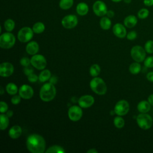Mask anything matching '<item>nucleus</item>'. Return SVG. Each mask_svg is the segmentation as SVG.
I'll use <instances>...</instances> for the list:
<instances>
[{
	"label": "nucleus",
	"instance_id": "obj_10",
	"mask_svg": "<svg viewBox=\"0 0 153 153\" xmlns=\"http://www.w3.org/2000/svg\"><path fill=\"white\" fill-rule=\"evenodd\" d=\"M93 11L97 16L103 17L106 14L108 10L106 5L103 1L97 0L93 5Z\"/></svg>",
	"mask_w": 153,
	"mask_h": 153
},
{
	"label": "nucleus",
	"instance_id": "obj_11",
	"mask_svg": "<svg viewBox=\"0 0 153 153\" xmlns=\"http://www.w3.org/2000/svg\"><path fill=\"white\" fill-rule=\"evenodd\" d=\"M78 22V18L75 15L69 14L62 19L61 23L66 29H72L77 25Z\"/></svg>",
	"mask_w": 153,
	"mask_h": 153
},
{
	"label": "nucleus",
	"instance_id": "obj_46",
	"mask_svg": "<svg viewBox=\"0 0 153 153\" xmlns=\"http://www.w3.org/2000/svg\"><path fill=\"white\" fill-rule=\"evenodd\" d=\"M6 115L8 117H11L13 115V111L11 110H8L7 111V114Z\"/></svg>",
	"mask_w": 153,
	"mask_h": 153
},
{
	"label": "nucleus",
	"instance_id": "obj_7",
	"mask_svg": "<svg viewBox=\"0 0 153 153\" xmlns=\"http://www.w3.org/2000/svg\"><path fill=\"white\" fill-rule=\"evenodd\" d=\"M33 35V30L29 27H23L19 31L18 39L22 42H27L30 41Z\"/></svg>",
	"mask_w": 153,
	"mask_h": 153
},
{
	"label": "nucleus",
	"instance_id": "obj_12",
	"mask_svg": "<svg viewBox=\"0 0 153 153\" xmlns=\"http://www.w3.org/2000/svg\"><path fill=\"white\" fill-rule=\"evenodd\" d=\"M81 107L78 106H72L68 110V117L72 121H79L82 116V111Z\"/></svg>",
	"mask_w": 153,
	"mask_h": 153
},
{
	"label": "nucleus",
	"instance_id": "obj_16",
	"mask_svg": "<svg viewBox=\"0 0 153 153\" xmlns=\"http://www.w3.org/2000/svg\"><path fill=\"white\" fill-rule=\"evenodd\" d=\"M114 34L118 38H123L127 35V31L124 26L121 23H116L112 28Z\"/></svg>",
	"mask_w": 153,
	"mask_h": 153
},
{
	"label": "nucleus",
	"instance_id": "obj_28",
	"mask_svg": "<svg viewBox=\"0 0 153 153\" xmlns=\"http://www.w3.org/2000/svg\"><path fill=\"white\" fill-rule=\"evenodd\" d=\"M46 153H65V151L64 149L59 145H53L49 147Z\"/></svg>",
	"mask_w": 153,
	"mask_h": 153
},
{
	"label": "nucleus",
	"instance_id": "obj_33",
	"mask_svg": "<svg viewBox=\"0 0 153 153\" xmlns=\"http://www.w3.org/2000/svg\"><path fill=\"white\" fill-rule=\"evenodd\" d=\"M149 11L147 8H143L139 10L137 12V17L140 19H145L148 17Z\"/></svg>",
	"mask_w": 153,
	"mask_h": 153
},
{
	"label": "nucleus",
	"instance_id": "obj_26",
	"mask_svg": "<svg viewBox=\"0 0 153 153\" xmlns=\"http://www.w3.org/2000/svg\"><path fill=\"white\" fill-rule=\"evenodd\" d=\"M32 29H33L34 33H41L44 31L45 25L43 23H42L41 22H38L33 25Z\"/></svg>",
	"mask_w": 153,
	"mask_h": 153
},
{
	"label": "nucleus",
	"instance_id": "obj_49",
	"mask_svg": "<svg viewBox=\"0 0 153 153\" xmlns=\"http://www.w3.org/2000/svg\"><path fill=\"white\" fill-rule=\"evenodd\" d=\"M0 88H1V90H0V94L2 95V94H4V88H3V87H2V86H1Z\"/></svg>",
	"mask_w": 153,
	"mask_h": 153
},
{
	"label": "nucleus",
	"instance_id": "obj_3",
	"mask_svg": "<svg viewBox=\"0 0 153 153\" xmlns=\"http://www.w3.org/2000/svg\"><path fill=\"white\" fill-rule=\"evenodd\" d=\"M90 87L93 92L99 95L105 94L107 91V87L105 81L99 77H94L91 80Z\"/></svg>",
	"mask_w": 153,
	"mask_h": 153
},
{
	"label": "nucleus",
	"instance_id": "obj_19",
	"mask_svg": "<svg viewBox=\"0 0 153 153\" xmlns=\"http://www.w3.org/2000/svg\"><path fill=\"white\" fill-rule=\"evenodd\" d=\"M137 23V19L134 15H129L126 17L124 20V26L128 28L134 27Z\"/></svg>",
	"mask_w": 153,
	"mask_h": 153
},
{
	"label": "nucleus",
	"instance_id": "obj_24",
	"mask_svg": "<svg viewBox=\"0 0 153 153\" xmlns=\"http://www.w3.org/2000/svg\"><path fill=\"white\" fill-rule=\"evenodd\" d=\"M74 4V0H60L59 7L61 9L66 10L71 8Z\"/></svg>",
	"mask_w": 153,
	"mask_h": 153
},
{
	"label": "nucleus",
	"instance_id": "obj_39",
	"mask_svg": "<svg viewBox=\"0 0 153 153\" xmlns=\"http://www.w3.org/2000/svg\"><path fill=\"white\" fill-rule=\"evenodd\" d=\"M27 79L30 82H35L38 81V79H39V76H38L36 74L32 73L27 76Z\"/></svg>",
	"mask_w": 153,
	"mask_h": 153
},
{
	"label": "nucleus",
	"instance_id": "obj_1",
	"mask_svg": "<svg viewBox=\"0 0 153 153\" xmlns=\"http://www.w3.org/2000/svg\"><path fill=\"white\" fill-rule=\"evenodd\" d=\"M26 146L32 153H43L45 152L46 143L44 137L41 135L32 134L27 138Z\"/></svg>",
	"mask_w": 153,
	"mask_h": 153
},
{
	"label": "nucleus",
	"instance_id": "obj_51",
	"mask_svg": "<svg viewBox=\"0 0 153 153\" xmlns=\"http://www.w3.org/2000/svg\"><path fill=\"white\" fill-rule=\"evenodd\" d=\"M112 2H120V1H121L122 0H111Z\"/></svg>",
	"mask_w": 153,
	"mask_h": 153
},
{
	"label": "nucleus",
	"instance_id": "obj_34",
	"mask_svg": "<svg viewBox=\"0 0 153 153\" xmlns=\"http://www.w3.org/2000/svg\"><path fill=\"white\" fill-rule=\"evenodd\" d=\"M144 48L146 53L149 54L153 53V41L152 40H148L145 44Z\"/></svg>",
	"mask_w": 153,
	"mask_h": 153
},
{
	"label": "nucleus",
	"instance_id": "obj_21",
	"mask_svg": "<svg viewBox=\"0 0 153 153\" xmlns=\"http://www.w3.org/2000/svg\"><path fill=\"white\" fill-rule=\"evenodd\" d=\"M151 106L148 101L142 100L137 104V109L140 113H147L150 111Z\"/></svg>",
	"mask_w": 153,
	"mask_h": 153
},
{
	"label": "nucleus",
	"instance_id": "obj_13",
	"mask_svg": "<svg viewBox=\"0 0 153 153\" xmlns=\"http://www.w3.org/2000/svg\"><path fill=\"white\" fill-rule=\"evenodd\" d=\"M14 72L13 65L9 62H4L0 65V75L2 77H8Z\"/></svg>",
	"mask_w": 153,
	"mask_h": 153
},
{
	"label": "nucleus",
	"instance_id": "obj_4",
	"mask_svg": "<svg viewBox=\"0 0 153 153\" xmlns=\"http://www.w3.org/2000/svg\"><path fill=\"white\" fill-rule=\"evenodd\" d=\"M136 122L139 127L143 130L150 128L153 123L152 118L146 113H141L136 117Z\"/></svg>",
	"mask_w": 153,
	"mask_h": 153
},
{
	"label": "nucleus",
	"instance_id": "obj_48",
	"mask_svg": "<svg viewBox=\"0 0 153 153\" xmlns=\"http://www.w3.org/2000/svg\"><path fill=\"white\" fill-rule=\"evenodd\" d=\"M56 81H57L56 78V77H53V78H51V79H50V82H51V84H54V83H56Z\"/></svg>",
	"mask_w": 153,
	"mask_h": 153
},
{
	"label": "nucleus",
	"instance_id": "obj_23",
	"mask_svg": "<svg viewBox=\"0 0 153 153\" xmlns=\"http://www.w3.org/2000/svg\"><path fill=\"white\" fill-rule=\"evenodd\" d=\"M7 115L1 113L0 115V128L1 130H4L7 128L9 124V119Z\"/></svg>",
	"mask_w": 153,
	"mask_h": 153
},
{
	"label": "nucleus",
	"instance_id": "obj_40",
	"mask_svg": "<svg viewBox=\"0 0 153 153\" xmlns=\"http://www.w3.org/2000/svg\"><path fill=\"white\" fill-rule=\"evenodd\" d=\"M8 105L5 102L1 101L0 102V112H1V113H4V112H7L8 110Z\"/></svg>",
	"mask_w": 153,
	"mask_h": 153
},
{
	"label": "nucleus",
	"instance_id": "obj_6",
	"mask_svg": "<svg viewBox=\"0 0 153 153\" xmlns=\"http://www.w3.org/2000/svg\"><path fill=\"white\" fill-rule=\"evenodd\" d=\"M130 54L132 59L137 62H142L144 61L146 57V51L145 48L140 45H135L133 47L130 51Z\"/></svg>",
	"mask_w": 153,
	"mask_h": 153
},
{
	"label": "nucleus",
	"instance_id": "obj_18",
	"mask_svg": "<svg viewBox=\"0 0 153 153\" xmlns=\"http://www.w3.org/2000/svg\"><path fill=\"white\" fill-rule=\"evenodd\" d=\"M26 51L29 54H36L39 51L38 44L36 41H32L29 42L26 47Z\"/></svg>",
	"mask_w": 153,
	"mask_h": 153
},
{
	"label": "nucleus",
	"instance_id": "obj_15",
	"mask_svg": "<svg viewBox=\"0 0 153 153\" xmlns=\"http://www.w3.org/2000/svg\"><path fill=\"white\" fill-rule=\"evenodd\" d=\"M94 102V97L91 95L82 96L78 99V104L82 108H87L91 106Z\"/></svg>",
	"mask_w": 153,
	"mask_h": 153
},
{
	"label": "nucleus",
	"instance_id": "obj_5",
	"mask_svg": "<svg viewBox=\"0 0 153 153\" xmlns=\"http://www.w3.org/2000/svg\"><path fill=\"white\" fill-rule=\"evenodd\" d=\"M16 38L14 35L8 32L2 33L0 36V47L4 49H9L15 44Z\"/></svg>",
	"mask_w": 153,
	"mask_h": 153
},
{
	"label": "nucleus",
	"instance_id": "obj_27",
	"mask_svg": "<svg viewBox=\"0 0 153 153\" xmlns=\"http://www.w3.org/2000/svg\"><path fill=\"white\" fill-rule=\"evenodd\" d=\"M51 77V72L50 70L45 69L43 70L39 75V80L41 82H44L48 79H49Z\"/></svg>",
	"mask_w": 153,
	"mask_h": 153
},
{
	"label": "nucleus",
	"instance_id": "obj_50",
	"mask_svg": "<svg viewBox=\"0 0 153 153\" xmlns=\"http://www.w3.org/2000/svg\"><path fill=\"white\" fill-rule=\"evenodd\" d=\"M124 1V2H125V3H126V4H130V3H131V0H123Z\"/></svg>",
	"mask_w": 153,
	"mask_h": 153
},
{
	"label": "nucleus",
	"instance_id": "obj_9",
	"mask_svg": "<svg viewBox=\"0 0 153 153\" xmlns=\"http://www.w3.org/2000/svg\"><path fill=\"white\" fill-rule=\"evenodd\" d=\"M130 109L129 103L125 100H119L115 105L114 112L119 116H123L126 115Z\"/></svg>",
	"mask_w": 153,
	"mask_h": 153
},
{
	"label": "nucleus",
	"instance_id": "obj_44",
	"mask_svg": "<svg viewBox=\"0 0 153 153\" xmlns=\"http://www.w3.org/2000/svg\"><path fill=\"white\" fill-rule=\"evenodd\" d=\"M106 15L109 18H112L114 16V15H115V13H114V11L113 10H108Z\"/></svg>",
	"mask_w": 153,
	"mask_h": 153
},
{
	"label": "nucleus",
	"instance_id": "obj_31",
	"mask_svg": "<svg viewBox=\"0 0 153 153\" xmlns=\"http://www.w3.org/2000/svg\"><path fill=\"white\" fill-rule=\"evenodd\" d=\"M4 26L5 29L7 31L11 32L14 29L15 27V22L13 19H8L5 21Z\"/></svg>",
	"mask_w": 153,
	"mask_h": 153
},
{
	"label": "nucleus",
	"instance_id": "obj_32",
	"mask_svg": "<svg viewBox=\"0 0 153 153\" xmlns=\"http://www.w3.org/2000/svg\"><path fill=\"white\" fill-rule=\"evenodd\" d=\"M114 124L117 128H121L124 127L125 124V121L124 119L121 117V116L118 115V117H115V118L114 119Z\"/></svg>",
	"mask_w": 153,
	"mask_h": 153
},
{
	"label": "nucleus",
	"instance_id": "obj_22",
	"mask_svg": "<svg viewBox=\"0 0 153 153\" xmlns=\"http://www.w3.org/2000/svg\"><path fill=\"white\" fill-rule=\"evenodd\" d=\"M100 26L103 30H108L111 26V21L108 17L103 16L100 20Z\"/></svg>",
	"mask_w": 153,
	"mask_h": 153
},
{
	"label": "nucleus",
	"instance_id": "obj_36",
	"mask_svg": "<svg viewBox=\"0 0 153 153\" xmlns=\"http://www.w3.org/2000/svg\"><path fill=\"white\" fill-rule=\"evenodd\" d=\"M20 63L21 65H22L24 67H26L30 65V60L27 57H23L20 59Z\"/></svg>",
	"mask_w": 153,
	"mask_h": 153
},
{
	"label": "nucleus",
	"instance_id": "obj_43",
	"mask_svg": "<svg viewBox=\"0 0 153 153\" xmlns=\"http://www.w3.org/2000/svg\"><path fill=\"white\" fill-rule=\"evenodd\" d=\"M147 79L150 82H153V72H149L146 75Z\"/></svg>",
	"mask_w": 153,
	"mask_h": 153
},
{
	"label": "nucleus",
	"instance_id": "obj_42",
	"mask_svg": "<svg viewBox=\"0 0 153 153\" xmlns=\"http://www.w3.org/2000/svg\"><path fill=\"white\" fill-rule=\"evenodd\" d=\"M143 4L147 7H151L153 5V0H143Z\"/></svg>",
	"mask_w": 153,
	"mask_h": 153
},
{
	"label": "nucleus",
	"instance_id": "obj_38",
	"mask_svg": "<svg viewBox=\"0 0 153 153\" xmlns=\"http://www.w3.org/2000/svg\"><path fill=\"white\" fill-rule=\"evenodd\" d=\"M21 98L20 95H14L11 99V102L13 105H17L20 102Z\"/></svg>",
	"mask_w": 153,
	"mask_h": 153
},
{
	"label": "nucleus",
	"instance_id": "obj_25",
	"mask_svg": "<svg viewBox=\"0 0 153 153\" xmlns=\"http://www.w3.org/2000/svg\"><path fill=\"white\" fill-rule=\"evenodd\" d=\"M129 71L132 74H137L140 72L141 70V65L139 62H134L130 64L129 66Z\"/></svg>",
	"mask_w": 153,
	"mask_h": 153
},
{
	"label": "nucleus",
	"instance_id": "obj_17",
	"mask_svg": "<svg viewBox=\"0 0 153 153\" xmlns=\"http://www.w3.org/2000/svg\"><path fill=\"white\" fill-rule=\"evenodd\" d=\"M22 133V129L21 127L18 125H15L11 127L8 131L9 136L13 139L19 138L21 136Z\"/></svg>",
	"mask_w": 153,
	"mask_h": 153
},
{
	"label": "nucleus",
	"instance_id": "obj_45",
	"mask_svg": "<svg viewBox=\"0 0 153 153\" xmlns=\"http://www.w3.org/2000/svg\"><path fill=\"white\" fill-rule=\"evenodd\" d=\"M148 101L149 102L151 106H153V94H151L148 96Z\"/></svg>",
	"mask_w": 153,
	"mask_h": 153
},
{
	"label": "nucleus",
	"instance_id": "obj_29",
	"mask_svg": "<svg viewBox=\"0 0 153 153\" xmlns=\"http://www.w3.org/2000/svg\"><path fill=\"white\" fill-rule=\"evenodd\" d=\"M6 91L9 94L14 95L17 93L18 88L15 84L10 82L6 85Z\"/></svg>",
	"mask_w": 153,
	"mask_h": 153
},
{
	"label": "nucleus",
	"instance_id": "obj_47",
	"mask_svg": "<svg viewBox=\"0 0 153 153\" xmlns=\"http://www.w3.org/2000/svg\"><path fill=\"white\" fill-rule=\"evenodd\" d=\"M87 153H98V151L94 148H91L87 151Z\"/></svg>",
	"mask_w": 153,
	"mask_h": 153
},
{
	"label": "nucleus",
	"instance_id": "obj_41",
	"mask_svg": "<svg viewBox=\"0 0 153 153\" xmlns=\"http://www.w3.org/2000/svg\"><path fill=\"white\" fill-rule=\"evenodd\" d=\"M23 71H24V73L25 74V75H26L27 76H28V75H29L30 74H31L33 73V70L32 68L29 65V66H27L25 67V68H24V69H23Z\"/></svg>",
	"mask_w": 153,
	"mask_h": 153
},
{
	"label": "nucleus",
	"instance_id": "obj_37",
	"mask_svg": "<svg viewBox=\"0 0 153 153\" xmlns=\"http://www.w3.org/2000/svg\"><path fill=\"white\" fill-rule=\"evenodd\" d=\"M127 38L128 39V40H134L137 37V33L136 31L134 30H131L130 32H129L127 34Z\"/></svg>",
	"mask_w": 153,
	"mask_h": 153
},
{
	"label": "nucleus",
	"instance_id": "obj_35",
	"mask_svg": "<svg viewBox=\"0 0 153 153\" xmlns=\"http://www.w3.org/2000/svg\"><path fill=\"white\" fill-rule=\"evenodd\" d=\"M144 66L146 68H153V56H149L144 60Z\"/></svg>",
	"mask_w": 153,
	"mask_h": 153
},
{
	"label": "nucleus",
	"instance_id": "obj_30",
	"mask_svg": "<svg viewBox=\"0 0 153 153\" xmlns=\"http://www.w3.org/2000/svg\"><path fill=\"white\" fill-rule=\"evenodd\" d=\"M90 74L93 76L96 77L98 76L100 72V68L99 65L97 64H94L90 68Z\"/></svg>",
	"mask_w": 153,
	"mask_h": 153
},
{
	"label": "nucleus",
	"instance_id": "obj_2",
	"mask_svg": "<svg viewBox=\"0 0 153 153\" xmlns=\"http://www.w3.org/2000/svg\"><path fill=\"white\" fill-rule=\"evenodd\" d=\"M56 94L55 87L51 82L44 84L40 89L39 96L44 102H50L52 100Z\"/></svg>",
	"mask_w": 153,
	"mask_h": 153
},
{
	"label": "nucleus",
	"instance_id": "obj_14",
	"mask_svg": "<svg viewBox=\"0 0 153 153\" xmlns=\"http://www.w3.org/2000/svg\"><path fill=\"white\" fill-rule=\"evenodd\" d=\"M19 93L20 97L25 99H30L33 96V88L27 84L22 85L19 88Z\"/></svg>",
	"mask_w": 153,
	"mask_h": 153
},
{
	"label": "nucleus",
	"instance_id": "obj_8",
	"mask_svg": "<svg viewBox=\"0 0 153 153\" xmlns=\"http://www.w3.org/2000/svg\"><path fill=\"white\" fill-rule=\"evenodd\" d=\"M31 65L38 70L44 69L47 66V60L41 54H35L30 59Z\"/></svg>",
	"mask_w": 153,
	"mask_h": 153
},
{
	"label": "nucleus",
	"instance_id": "obj_20",
	"mask_svg": "<svg viewBox=\"0 0 153 153\" xmlns=\"http://www.w3.org/2000/svg\"><path fill=\"white\" fill-rule=\"evenodd\" d=\"M88 10H89V8L88 5L84 2L78 3L76 7V11L77 14L81 16H84L86 15L88 13Z\"/></svg>",
	"mask_w": 153,
	"mask_h": 153
}]
</instances>
